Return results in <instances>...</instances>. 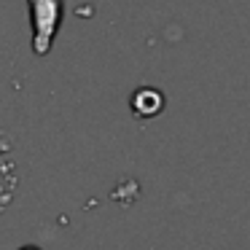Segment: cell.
I'll return each instance as SVG.
<instances>
[{"mask_svg":"<svg viewBox=\"0 0 250 250\" xmlns=\"http://www.w3.org/2000/svg\"><path fill=\"white\" fill-rule=\"evenodd\" d=\"M30 6V24H33V51L38 57H46L57 41L65 14L62 0H27Z\"/></svg>","mask_w":250,"mask_h":250,"instance_id":"obj_1","label":"cell"},{"mask_svg":"<svg viewBox=\"0 0 250 250\" xmlns=\"http://www.w3.org/2000/svg\"><path fill=\"white\" fill-rule=\"evenodd\" d=\"M132 110L140 119H153L164 110V94L153 86H140L132 94Z\"/></svg>","mask_w":250,"mask_h":250,"instance_id":"obj_2","label":"cell"},{"mask_svg":"<svg viewBox=\"0 0 250 250\" xmlns=\"http://www.w3.org/2000/svg\"><path fill=\"white\" fill-rule=\"evenodd\" d=\"M19 250H41V248H35V245H24V248H19Z\"/></svg>","mask_w":250,"mask_h":250,"instance_id":"obj_3","label":"cell"}]
</instances>
